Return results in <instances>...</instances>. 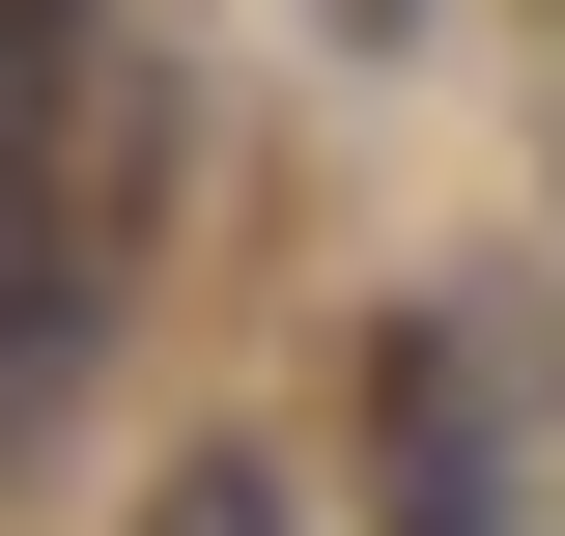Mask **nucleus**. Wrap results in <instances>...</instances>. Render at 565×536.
<instances>
[{"label": "nucleus", "instance_id": "nucleus-1", "mask_svg": "<svg viewBox=\"0 0 565 536\" xmlns=\"http://www.w3.org/2000/svg\"><path fill=\"white\" fill-rule=\"evenodd\" d=\"M396 536H509V452H481V367L396 339Z\"/></svg>", "mask_w": 565, "mask_h": 536}, {"label": "nucleus", "instance_id": "nucleus-2", "mask_svg": "<svg viewBox=\"0 0 565 536\" xmlns=\"http://www.w3.org/2000/svg\"><path fill=\"white\" fill-rule=\"evenodd\" d=\"M141 536H311V508H282L255 452H170V508H141Z\"/></svg>", "mask_w": 565, "mask_h": 536}, {"label": "nucleus", "instance_id": "nucleus-3", "mask_svg": "<svg viewBox=\"0 0 565 536\" xmlns=\"http://www.w3.org/2000/svg\"><path fill=\"white\" fill-rule=\"evenodd\" d=\"M340 29H396V0H340Z\"/></svg>", "mask_w": 565, "mask_h": 536}]
</instances>
